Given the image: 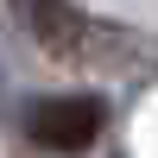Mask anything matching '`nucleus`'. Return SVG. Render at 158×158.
<instances>
[{
  "mask_svg": "<svg viewBox=\"0 0 158 158\" xmlns=\"http://www.w3.org/2000/svg\"><path fill=\"white\" fill-rule=\"evenodd\" d=\"M101 120H108V108L95 95H44V101L25 108V133L44 152H89Z\"/></svg>",
  "mask_w": 158,
  "mask_h": 158,
  "instance_id": "nucleus-1",
  "label": "nucleus"
},
{
  "mask_svg": "<svg viewBox=\"0 0 158 158\" xmlns=\"http://www.w3.org/2000/svg\"><path fill=\"white\" fill-rule=\"evenodd\" d=\"M19 6H25V25H32V38L51 51V57H70V51H82L89 19L70 6V0H19Z\"/></svg>",
  "mask_w": 158,
  "mask_h": 158,
  "instance_id": "nucleus-2",
  "label": "nucleus"
}]
</instances>
